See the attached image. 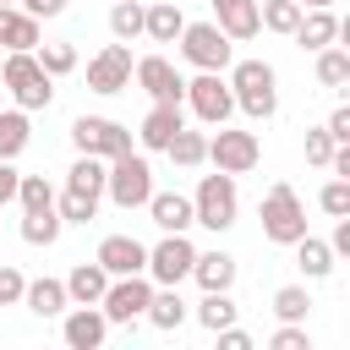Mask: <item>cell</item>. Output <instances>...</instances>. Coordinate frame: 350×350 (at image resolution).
Segmentation results:
<instances>
[{"label": "cell", "instance_id": "39", "mask_svg": "<svg viewBox=\"0 0 350 350\" xmlns=\"http://www.w3.org/2000/svg\"><path fill=\"white\" fill-rule=\"evenodd\" d=\"M317 208H323L328 219H345V213H350V175H334V180L317 191Z\"/></svg>", "mask_w": 350, "mask_h": 350}, {"label": "cell", "instance_id": "46", "mask_svg": "<svg viewBox=\"0 0 350 350\" xmlns=\"http://www.w3.org/2000/svg\"><path fill=\"white\" fill-rule=\"evenodd\" d=\"M328 246H334V257H350V213H345V219H334V235H328Z\"/></svg>", "mask_w": 350, "mask_h": 350}, {"label": "cell", "instance_id": "35", "mask_svg": "<svg viewBox=\"0 0 350 350\" xmlns=\"http://www.w3.org/2000/svg\"><path fill=\"white\" fill-rule=\"evenodd\" d=\"M55 213L66 219V224H93L98 219V197H82V191H55Z\"/></svg>", "mask_w": 350, "mask_h": 350}, {"label": "cell", "instance_id": "18", "mask_svg": "<svg viewBox=\"0 0 350 350\" xmlns=\"http://www.w3.org/2000/svg\"><path fill=\"white\" fill-rule=\"evenodd\" d=\"M159 334H175L186 317H191V306L180 301V284H153V295H148V312H142Z\"/></svg>", "mask_w": 350, "mask_h": 350}, {"label": "cell", "instance_id": "34", "mask_svg": "<svg viewBox=\"0 0 350 350\" xmlns=\"http://www.w3.org/2000/svg\"><path fill=\"white\" fill-rule=\"evenodd\" d=\"M257 22L268 27V33H295V22H301V5L295 0H257Z\"/></svg>", "mask_w": 350, "mask_h": 350}, {"label": "cell", "instance_id": "36", "mask_svg": "<svg viewBox=\"0 0 350 350\" xmlns=\"http://www.w3.org/2000/svg\"><path fill=\"white\" fill-rule=\"evenodd\" d=\"M109 33H115L120 44L142 38V0H115V5H109Z\"/></svg>", "mask_w": 350, "mask_h": 350}, {"label": "cell", "instance_id": "47", "mask_svg": "<svg viewBox=\"0 0 350 350\" xmlns=\"http://www.w3.org/2000/svg\"><path fill=\"white\" fill-rule=\"evenodd\" d=\"M219 350H252V334L230 323V328H219Z\"/></svg>", "mask_w": 350, "mask_h": 350}, {"label": "cell", "instance_id": "14", "mask_svg": "<svg viewBox=\"0 0 350 350\" xmlns=\"http://www.w3.org/2000/svg\"><path fill=\"white\" fill-rule=\"evenodd\" d=\"M60 339H66L71 350H98V345L109 339V317H104L98 306H66V312H60Z\"/></svg>", "mask_w": 350, "mask_h": 350}, {"label": "cell", "instance_id": "41", "mask_svg": "<svg viewBox=\"0 0 350 350\" xmlns=\"http://www.w3.org/2000/svg\"><path fill=\"white\" fill-rule=\"evenodd\" d=\"M334 137L323 131V126H306V164H317V170H328V159H334Z\"/></svg>", "mask_w": 350, "mask_h": 350}, {"label": "cell", "instance_id": "24", "mask_svg": "<svg viewBox=\"0 0 350 350\" xmlns=\"http://www.w3.org/2000/svg\"><path fill=\"white\" fill-rule=\"evenodd\" d=\"M0 44H5V49H38V44H44L38 16H27L22 5H0Z\"/></svg>", "mask_w": 350, "mask_h": 350}, {"label": "cell", "instance_id": "22", "mask_svg": "<svg viewBox=\"0 0 350 350\" xmlns=\"http://www.w3.org/2000/svg\"><path fill=\"white\" fill-rule=\"evenodd\" d=\"M104 284H109V273H104L98 257H93V262H77V268L66 273V295H71V306H98Z\"/></svg>", "mask_w": 350, "mask_h": 350}, {"label": "cell", "instance_id": "45", "mask_svg": "<svg viewBox=\"0 0 350 350\" xmlns=\"http://www.w3.org/2000/svg\"><path fill=\"white\" fill-rule=\"evenodd\" d=\"M27 16H38V22H49V16H60L66 11V0H16Z\"/></svg>", "mask_w": 350, "mask_h": 350}, {"label": "cell", "instance_id": "3", "mask_svg": "<svg viewBox=\"0 0 350 350\" xmlns=\"http://www.w3.org/2000/svg\"><path fill=\"white\" fill-rule=\"evenodd\" d=\"M191 219H197L202 230L224 235V230L241 219V191H235V175H224V170L202 175V180H197V191H191Z\"/></svg>", "mask_w": 350, "mask_h": 350}, {"label": "cell", "instance_id": "33", "mask_svg": "<svg viewBox=\"0 0 350 350\" xmlns=\"http://www.w3.org/2000/svg\"><path fill=\"white\" fill-rule=\"evenodd\" d=\"M306 312H312L306 284H279V290H273V317H279V323H306Z\"/></svg>", "mask_w": 350, "mask_h": 350}, {"label": "cell", "instance_id": "31", "mask_svg": "<svg viewBox=\"0 0 350 350\" xmlns=\"http://www.w3.org/2000/svg\"><path fill=\"white\" fill-rule=\"evenodd\" d=\"M60 230H66V219H60L55 208H33V213H22V241H27V246H55Z\"/></svg>", "mask_w": 350, "mask_h": 350}, {"label": "cell", "instance_id": "40", "mask_svg": "<svg viewBox=\"0 0 350 350\" xmlns=\"http://www.w3.org/2000/svg\"><path fill=\"white\" fill-rule=\"evenodd\" d=\"M268 350H312V334H306V323H279V328L268 334Z\"/></svg>", "mask_w": 350, "mask_h": 350}, {"label": "cell", "instance_id": "19", "mask_svg": "<svg viewBox=\"0 0 350 350\" xmlns=\"http://www.w3.org/2000/svg\"><path fill=\"white\" fill-rule=\"evenodd\" d=\"M301 49H323V44H334L339 38V16H334V5H312V11H301V22H295V33H290Z\"/></svg>", "mask_w": 350, "mask_h": 350}, {"label": "cell", "instance_id": "1", "mask_svg": "<svg viewBox=\"0 0 350 350\" xmlns=\"http://www.w3.org/2000/svg\"><path fill=\"white\" fill-rule=\"evenodd\" d=\"M224 71H230L224 82L235 93V109L246 120H273V109H279V77H273V66L268 60H230Z\"/></svg>", "mask_w": 350, "mask_h": 350}, {"label": "cell", "instance_id": "10", "mask_svg": "<svg viewBox=\"0 0 350 350\" xmlns=\"http://www.w3.org/2000/svg\"><path fill=\"white\" fill-rule=\"evenodd\" d=\"M148 295H153V279H148V273H120V279L104 284L98 312L109 317V328H115V323H137V317L148 312Z\"/></svg>", "mask_w": 350, "mask_h": 350}, {"label": "cell", "instance_id": "16", "mask_svg": "<svg viewBox=\"0 0 350 350\" xmlns=\"http://www.w3.org/2000/svg\"><path fill=\"white\" fill-rule=\"evenodd\" d=\"M93 257L104 262L109 279H120V273H142V268H148V246H142L137 235H104Z\"/></svg>", "mask_w": 350, "mask_h": 350}, {"label": "cell", "instance_id": "2", "mask_svg": "<svg viewBox=\"0 0 350 350\" xmlns=\"http://www.w3.org/2000/svg\"><path fill=\"white\" fill-rule=\"evenodd\" d=\"M0 82L5 93L16 98V109H49L55 104V77L33 60V49H5V66H0Z\"/></svg>", "mask_w": 350, "mask_h": 350}, {"label": "cell", "instance_id": "5", "mask_svg": "<svg viewBox=\"0 0 350 350\" xmlns=\"http://www.w3.org/2000/svg\"><path fill=\"white\" fill-rule=\"evenodd\" d=\"M262 235L273 246H295L306 235V208H301L295 186H284V180L268 186V197H262Z\"/></svg>", "mask_w": 350, "mask_h": 350}, {"label": "cell", "instance_id": "28", "mask_svg": "<svg viewBox=\"0 0 350 350\" xmlns=\"http://www.w3.org/2000/svg\"><path fill=\"white\" fill-rule=\"evenodd\" d=\"M295 268H301L306 279H328V273H334V246L306 230V235L295 241Z\"/></svg>", "mask_w": 350, "mask_h": 350}, {"label": "cell", "instance_id": "13", "mask_svg": "<svg viewBox=\"0 0 350 350\" xmlns=\"http://www.w3.org/2000/svg\"><path fill=\"white\" fill-rule=\"evenodd\" d=\"M131 77H137V88H142L153 104H170V98L186 93V77H180L175 60H164V55H142V60H131Z\"/></svg>", "mask_w": 350, "mask_h": 350}, {"label": "cell", "instance_id": "42", "mask_svg": "<svg viewBox=\"0 0 350 350\" xmlns=\"http://www.w3.org/2000/svg\"><path fill=\"white\" fill-rule=\"evenodd\" d=\"M22 290H27V279H22V268H11V262H0V306H22Z\"/></svg>", "mask_w": 350, "mask_h": 350}, {"label": "cell", "instance_id": "32", "mask_svg": "<svg viewBox=\"0 0 350 350\" xmlns=\"http://www.w3.org/2000/svg\"><path fill=\"white\" fill-rule=\"evenodd\" d=\"M33 142V120L27 109H0V159H16Z\"/></svg>", "mask_w": 350, "mask_h": 350}, {"label": "cell", "instance_id": "30", "mask_svg": "<svg viewBox=\"0 0 350 350\" xmlns=\"http://www.w3.org/2000/svg\"><path fill=\"white\" fill-rule=\"evenodd\" d=\"M317 82L334 88V93H345V82H350V49H339V38L317 49Z\"/></svg>", "mask_w": 350, "mask_h": 350}, {"label": "cell", "instance_id": "37", "mask_svg": "<svg viewBox=\"0 0 350 350\" xmlns=\"http://www.w3.org/2000/svg\"><path fill=\"white\" fill-rule=\"evenodd\" d=\"M33 60H38L49 77H71V71H77V49H71V44H38Z\"/></svg>", "mask_w": 350, "mask_h": 350}, {"label": "cell", "instance_id": "26", "mask_svg": "<svg viewBox=\"0 0 350 350\" xmlns=\"http://www.w3.org/2000/svg\"><path fill=\"white\" fill-rule=\"evenodd\" d=\"M164 153H170V164H180V170H197V164H208V131H191V126H180V131L164 142Z\"/></svg>", "mask_w": 350, "mask_h": 350}, {"label": "cell", "instance_id": "44", "mask_svg": "<svg viewBox=\"0 0 350 350\" xmlns=\"http://www.w3.org/2000/svg\"><path fill=\"white\" fill-rule=\"evenodd\" d=\"M16 180H22V170H16L11 159H0V208L16 202Z\"/></svg>", "mask_w": 350, "mask_h": 350}, {"label": "cell", "instance_id": "12", "mask_svg": "<svg viewBox=\"0 0 350 350\" xmlns=\"http://www.w3.org/2000/svg\"><path fill=\"white\" fill-rule=\"evenodd\" d=\"M88 88H93V93H104V98L131 88V49H126L120 38H115V44H104V49L88 60Z\"/></svg>", "mask_w": 350, "mask_h": 350}, {"label": "cell", "instance_id": "43", "mask_svg": "<svg viewBox=\"0 0 350 350\" xmlns=\"http://www.w3.org/2000/svg\"><path fill=\"white\" fill-rule=\"evenodd\" d=\"M323 131H328L334 142H350V104H339V109L323 120Z\"/></svg>", "mask_w": 350, "mask_h": 350}, {"label": "cell", "instance_id": "23", "mask_svg": "<svg viewBox=\"0 0 350 350\" xmlns=\"http://www.w3.org/2000/svg\"><path fill=\"white\" fill-rule=\"evenodd\" d=\"M22 306H27L33 317H60V312L71 306V295H66V279H27V290H22Z\"/></svg>", "mask_w": 350, "mask_h": 350}, {"label": "cell", "instance_id": "17", "mask_svg": "<svg viewBox=\"0 0 350 350\" xmlns=\"http://www.w3.org/2000/svg\"><path fill=\"white\" fill-rule=\"evenodd\" d=\"M208 5H213V22H219V33H224L230 44H246V38L262 33V22H257V0H208Z\"/></svg>", "mask_w": 350, "mask_h": 350}, {"label": "cell", "instance_id": "4", "mask_svg": "<svg viewBox=\"0 0 350 350\" xmlns=\"http://www.w3.org/2000/svg\"><path fill=\"white\" fill-rule=\"evenodd\" d=\"M104 197H109L115 208H126V213L142 208V202L153 197V164H148L142 153H131V148L115 153L109 170H104Z\"/></svg>", "mask_w": 350, "mask_h": 350}, {"label": "cell", "instance_id": "7", "mask_svg": "<svg viewBox=\"0 0 350 350\" xmlns=\"http://www.w3.org/2000/svg\"><path fill=\"white\" fill-rule=\"evenodd\" d=\"M180 104H186L202 126H224V120L235 115V93H230V82H224V71H197V77L186 82Z\"/></svg>", "mask_w": 350, "mask_h": 350}, {"label": "cell", "instance_id": "9", "mask_svg": "<svg viewBox=\"0 0 350 350\" xmlns=\"http://www.w3.org/2000/svg\"><path fill=\"white\" fill-rule=\"evenodd\" d=\"M191 262H197V246L186 241V230H159V241L148 246V279L153 284H180L191 279Z\"/></svg>", "mask_w": 350, "mask_h": 350}, {"label": "cell", "instance_id": "15", "mask_svg": "<svg viewBox=\"0 0 350 350\" xmlns=\"http://www.w3.org/2000/svg\"><path fill=\"white\" fill-rule=\"evenodd\" d=\"M180 126H186V104H180V98L153 104V109L142 115V126H137V148H142V153H164V142H170Z\"/></svg>", "mask_w": 350, "mask_h": 350}, {"label": "cell", "instance_id": "38", "mask_svg": "<svg viewBox=\"0 0 350 350\" xmlns=\"http://www.w3.org/2000/svg\"><path fill=\"white\" fill-rule=\"evenodd\" d=\"M16 202H22V213H33V208H55V186H49L44 175H22V180H16Z\"/></svg>", "mask_w": 350, "mask_h": 350}, {"label": "cell", "instance_id": "8", "mask_svg": "<svg viewBox=\"0 0 350 350\" xmlns=\"http://www.w3.org/2000/svg\"><path fill=\"white\" fill-rule=\"evenodd\" d=\"M257 159H262L257 131H235L230 120L213 126V137H208V164H213V170H224V175H252Z\"/></svg>", "mask_w": 350, "mask_h": 350}, {"label": "cell", "instance_id": "49", "mask_svg": "<svg viewBox=\"0 0 350 350\" xmlns=\"http://www.w3.org/2000/svg\"><path fill=\"white\" fill-rule=\"evenodd\" d=\"M0 5H16V0H0Z\"/></svg>", "mask_w": 350, "mask_h": 350}, {"label": "cell", "instance_id": "6", "mask_svg": "<svg viewBox=\"0 0 350 350\" xmlns=\"http://www.w3.org/2000/svg\"><path fill=\"white\" fill-rule=\"evenodd\" d=\"M175 44H180V60L197 66V71H224L235 60V44L219 33V22H186Z\"/></svg>", "mask_w": 350, "mask_h": 350}, {"label": "cell", "instance_id": "29", "mask_svg": "<svg viewBox=\"0 0 350 350\" xmlns=\"http://www.w3.org/2000/svg\"><path fill=\"white\" fill-rule=\"evenodd\" d=\"M235 312H241V306L230 301V290H202V301L191 306V317H197V323H202L208 334H219V328H230V323H235Z\"/></svg>", "mask_w": 350, "mask_h": 350}, {"label": "cell", "instance_id": "25", "mask_svg": "<svg viewBox=\"0 0 350 350\" xmlns=\"http://www.w3.org/2000/svg\"><path fill=\"white\" fill-rule=\"evenodd\" d=\"M191 279L202 284V290H230L235 284V257L230 252H197V262H191Z\"/></svg>", "mask_w": 350, "mask_h": 350}, {"label": "cell", "instance_id": "20", "mask_svg": "<svg viewBox=\"0 0 350 350\" xmlns=\"http://www.w3.org/2000/svg\"><path fill=\"white\" fill-rule=\"evenodd\" d=\"M180 27H186V11H180L175 0H153V5H142V38H153V44H175Z\"/></svg>", "mask_w": 350, "mask_h": 350}, {"label": "cell", "instance_id": "21", "mask_svg": "<svg viewBox=\"0 0 350 350\" xmlns=\"http://www.w3.org/2000/svg\"><path fill=\"white\" fill-rule=\"evenodd\" d=\"M148 219L159 224V230H191L197 219H191V197H180V191H153L148 202Z\"/></svg>", "mask_w": 350, "mask_h": 350}, {"label": "cell", "instance_id": "48", "mask_svg": "<svg viewBox=\"0 0 350 350\" xmlns=\"http://www.w3.org/2000/svg\"><path fill=\"white\" fill-rule=\"evenodd\" d=\"M295 5H301V11H312V5H334V0H295Z\"/></svg>", "mask_w": 350, "mask_h": 350}, {"label": "cell", "instance_id": "27", "mask_svg": "<svg viewBox=\"0 0 350 350\" xmlns=\"http://www.w3.org/2000/svg\"><path fill=\"white\" fill-rule=\"evenodd\" d=\"M104 170H109V159L77 153V164L66 170V186H71V191H82V197H98V202H104Z\"/></svg>", "mask_w": 350, "mask_h": 350}, {"label": "cell", "instance_id": "11", "mask_svg": "<svg viewBox=\"0 0 350 350\" xmlns=\"http://www.w3.org/2000/svg\"><path fill=\"white\" fill-rule=\"evenodd\" d=\"M71 142H77V153L115 159V153L131 148V131H126L120 120H109V115H77V120H71Z\"/></svg>", "mask_w": 350, "mask_h": 350}]
</instances>
